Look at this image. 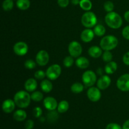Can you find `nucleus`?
<instances>
[{
    "mask_svg": "<svg viewBox=\"0 0 129 129\" xmlns=\"http://www.w3.org/2000/svg\"><path fill=\"white\" fill-rule=\"evenodd\" d=\"M31 95H30L27 91H19L15 94L13 100L17 107L21 108L28 107L31 102Z\"/></svg>",
    "mask_w": 129,
    "mask_h": 129,
    "instance_id": "obj_1",
    "label": "nucleus"
},
{
    "mask_svg": "<svg viewBox=\"0 0 129 129\" xmlns=\"http://www.w3.org/2000/svg\"><path fill=\"white\" fill-rule=\"evenodd\" d=\"M44 105L47 110L49 111L55 110L57 108V102L54 98L51 96L46 97L44 100Z\"/></svg>",
    "mask_w": 129,
    "mask_h": 129,
    "instance_id": "obj_13",
    "label": "nucleus"
},
{
    "mask_svg": "<svg viewBox=\"0 0 129 129\" xmlns=\"http://www.w3.org/2000/svg\"><path fill=\"white\" fill-rule=\"evenodd\" d=\"M71 3L73 5H79L80 0H72Z\"/></svg>",
    "mask_w": 129,
    "mask_h": 129,
    "instance_id": "obj_44",
    "label": "nucleus"
},
{
    "mask_svg": "<svg viewBox=\"0 0 129 129\" xmlns=\"http://www.w3.org/2000/svg\"><path fill=\"white\" fill-rule=\"evenodd\" d=\"M87 96L90 101L93 102H97L100 100L102 97L100 89L98 87H89L87 91Z\"/></svg>",
    "mask_w": 129,
    "mask_h": 129,
    "instance_id": "obj_9",
    "label": "nucleus"
},
{
    "mask_svg": "<svg viewBox=\"0 0 129 129\" xmlns=\"http://www.w3.org/2000/svg\"><path fill=\"white\" fill-rule=\"evenodd\" d=\"M59 6L61 8H66L69 5V0H57Z\"/></svg>",
    "mask_w": 129,
    "mask_h": 129,
    "instance_id": "obj_37",
    "label": "nucleus"
},
{
    "mask_svg": "<svg viewBox=\"0 0 129 129\" xmlns=\"http://www.w3.org/2000/svg\"><path fill=\"white\" fill-rule=\"evenodd\" d=\"M46 76V73L42 70H39L36 71L34 74V77L35 79H39V80H43Z\"/></svg>",
    "mask_w": 129,
    "mask_h": 129,
    "instance_id": "obj_34",
    "label": "nucleus"
},
{
    "mask_svg": "<svg viewBox=\"0 0 129 129\" xmlns=\"http://www.w3.org/2000/svg\"><path fill=\"white\" fill-rule=\"evenodd\" d=\"M94 35L95 34H94L93 30L89 28L85 29L81 34V39L84 42H89L92 41L93 39H94Z\"/></svg>",
    "mask_w": 129,
    "mask_h": 129,
    "instance_id": "obj_14",
    "label": "nucleus"
},
{
    "mask_svg": "<svg viewBox=\"0 0 129 129\" xmlns=\"http://www.w3.org/2000/svg\"><path fill=\"white\" fill-rule=\"evenodd\" d=\"M96 73L98 74V75H102V74H103V69H102V68H98V69H97V71H96Z\"/></svg>",
    "mask_w": 129,
    "mask_h": 129,
    "instance_id": "obj_43",
    "label": "nucleus"
},
{
    "mask_svg": "<svg viewBox=\"0 0 129 129\" xmlns=\"http://www.w3.org/2000/svg\"><path fill=\"white\" fill-rule=\"evenodd\" d=\"M68 51L71 56L73 57H79L82 54L83 48L81 45L77 41H73L68 46Z\"/></svg>",
    "mask_w": 129,
    "mask_h": 129,
    "instance_id": "obj_7",
    "label": "nucleus"
},
{
    "mask_svg": "<svg viewBox=\"0 0 129 129\" xmlns=\"http://www.w3.org/2000/svg\"><path fill=\"white\" fill-rule=\"evenodd\" d=\"M49 61V55L44 50H40L36 55V62L40 66H45Z\"/></svg>",
    "mask_w": 129,
    "mask_h": 129,
    "instance_id": "obj_11",
    "label": "nucleus"
},
{
    "mask_svg": "<svg viewBox=\"0 0 129 129\" xmlns=\"http://www.w3.org/2000/svg\"><path fill=\"white\" fill-rule=\"evenodd\" d=\"M81 23L84 27L90 28L93 27L97 23V17L92 11H87L84 13L81 17Z\"/></svg>",
    "mask_w": 129,
    "mask_h": 129,
    "instance_id": "obj_4",
    "label": "nucleus"
},
{
    "mask_svg": "<svg viewBox=\"0 0 129 129\" xmlns=\"http://www.w3.org/2000/svg\"><path fill=\"white\" fill-rule=\"evenodd\" d=\"M118 40L114 35H106L100 41V47L104 50H112L117 47Z\"/></svg>",
    "mask_w": 129,
    "mask_h": 129,
    "instance_id": "obj_3",
    "label": "nucleus"
},
{
    "mask_svg": "<svg viewBox=\"0 0 129 129\" xmlns=\"http://www.w3.org/2000/svg\"><path fill=\"white\" fill-rule=\"evenodd\" d=\"M124 18L127 22L129 23V11H127L124 14Z\"/></svg>",
    "mask_w": 129,
    "mask_h": 129,
    "instance_id": "obj_42",
    "label": "nucleus"
},
{
    "mask_svg": "<svg viewBox=\"0 0 129 129\" xmlns=\"http://www.w3.org/2000/svg\"><path fill=\"white\" fill-rule=\"evenodd\" d=\"M117 86L122 91H129V74H123L118 78Z\"/></svg>",
    "mask_w": 129,
    "mask_h": 129,
    "instance_id": "obj_8",
    "label": "nucleus"
},
{
    "mask_svg": "<svg viewBox=\"0 0 129 129\" xmlns=\"http://www.w3.org/2000/svg\"><path fill=\"white\" fill-rule=\"evenodd\" d=\"M40 88L45 93H49L52 90V83L49 79H43L40 83Z\"/></svg>",
    "mask_w": 129,
    "mask_h": 129,
    "instance_id": "obj_19",
    "label": "nucleus"
},
{
    "mask_svg": "<svg viewBox=\"0 0 129 129\" xmlns=\"http://www.w3.org/2000/svg\"><path fill=\"white\" fill-rule=\"evenodd\" d=\"M42 114V110L40 107H37L34 108L33 110V115L36 118H39L41 117Z\"/></svg>",
    "mask_w": 129,
    "mask_h": 129,
    "instance_id": "obj_35",
    "label": "nucleus"
},
{
    "mask_svg": "<svg viewBox=\"0 0 129 129\" xmlns=\"http://www.w3.org/2000/svg\"><path fill=\"white\" fill-rule=\"evenodd\" d=\"M15 101L11 99H7L3 102L2 104V109L6 113H10L12 112L15 108Z\"/></svg>",
    "mask_w": 129,
    "mask_h": 129,
    "instance_id": "obj_15",
    "label": "nucleus"
},
{
    "mask_svg": "<svg viewBox=\"0 0 129 129\" xmlns=\"http://www.w3.org/2000/svg\"><path fill=\"white\" fill-rule=\"evenodd\" d=\"M102 59L104 62H109L112 61L113 59V55L110 50H105V52L102 54Z\"/></svg>",
    "mask_w": 129,
    "mask_h": 129,
    "instance_id": "obj_31",
    "label": "nucleus"
},
{
    "mask_svg": "<svg viewBox=\"0 0 129 129\" xmlns=\"http://www.w3.org/2000/svg\"><path fill=\"white\" fill-rule=\"evenodd\" d=\"M118 66L117 64L114 61H110L107 62L105 67V71L107 74H112L117 71Z\"/></svg>",
    "mask_w": 129,
    "mask_h": 129,
    "instance_id": "obj_20",
    "label": "nucleus"
},
{
    "mask_svg": "<svg viewBox=\"0 0 129 129\" xmlns=\"http://www.w3.org/2000/svg\"><path fill=\"white\" fill-rule=\"evenodd\" d=\"M14 6L13 0H5L3 2L2 7L5 11H11Z\"/></svg>",
    "mask_w": 129,
    "mask_h": 129,
    "instance_id": "obj_27",
    "label": "nucleus"
},
{
    "mask_svg": "<svg viewBox=\"0 0 129 129\" xmlns=\"http://www.w3.org/2000/svg\"><path fill=\"white\" fill-rule=\"evenodd\" d=\"M16 6L21 10H26L30 8V0H17Z\"/></svg>",
    "mask_w": 129,
    "mask_h": 129,
    "instance_id": "obj_22",
    "label": "nucleus"
},
{
    "mask_svg": "<svg viewBox=\"0 0 129 129\" xmlns=\"http://www.w3.org/2000/svg\"><path fill=\"white\" fill-rule=\"evenodd\" d=\"M122 36L127 40H129V25L125 26L122 30Z\"/></svg>",
    "mask_w": 129,
    "mask_h": 129,
    "instance_id": "obj_36",
    "label": "nucleus"
},
{
    "mask_svg": "<svg viewBox=\"0 0 129 129\" xmlns=\"http://www.w3.org/2000/svg\"><path fill=\"white\" fill-rule=\"evenodd\" d=\"M26 129H32L34 127V122L32 120H28L26 122L25 125Z\"/></svg>",
    "mask_w": 129,
    "mask_h": 129,
    "instance_id": "obj_39",
    "label": "nucleus"
},
{
    "mask_svg": "<svg viewBox=\"0 0 129 129\" xmlns=\"http://www.w3.org/2000/svg\"><path fill=\"white\" fill-rule=\"evenodd\" d=\"M105 20L107 25L113 29H118L120 28L123 23L120 15L114 11L108 13L105 17Z\"/></svg>",
    "mask_w": 129,
    "mask_h": 129,
    "instance_id": "obj_2",
    "label": "nucleus"
},
{
    "mask_svg": "<svg viewBox=\"0 0 129 129\" xmlns=\"http://www.w3.org/2000/svg\"><path fill=\"white\" fill-rule=\"evenodd\" d=\"M69 104L67 101L62 100L58 104L57 111L59 113H64L69 110Z\"/></svg>",
    "mask_w": 129,
    "mask_h": 129,
    "instance_id": "obj_23",
    "label": "nucleus"
},
{
    "mask_svg": "<svg viewBox=\"0 0 129 129\" xmlns=\"http://www.w3.org/2000/svg\"><path fill=\"white\" fill-rule=\"evenodd\" d=\"M122 129H129V120H127V121L124 122L122 127Z\"/></svg>",
    "mask_w": 129,
    "mask_h": 129,
    "instance_id": "obj_41",
    "label": "nucleus"
},
{
    "mask_svg": "<svg viewBox=\"0 0 129 129\" xmlns=\"http://www.w3.org/2000/svg\"><path fill=\"white\" fill-rule=\"evenodd\" d=\"M43 98H44V95L41 92L39 91H34L31 94V99L34 102H40L41 100H42Z\"/></svg>",
    "mask_w": 129,
    "mask_h": 129,
    "instance_id": "obj_28",
    "label": "nucleus"
},
{
    "mask_svg": "<svg viewBox=\"0 0 129 129\" xmlns=\"http://www.w3.org/2000/svg\"><path fill=\"white\" fill-rule=\"evenodd\" d=\"M88 54L93 58H99L102 55V49L98 46H92L88 49Z\"/></svg>",
    "mask_w": 129,
    "mask_h": 129,
    "instance_id": "obj_18",
    "label": "nucleus"
},
{
    "mask_svg": "<svg viewBox=\"0 0 129 129\" xmlns=\"http://www.w3.org/2000/svg\"><path fill=\"white\" fill-rule=\"evenodd\" d=\"M36 63L32 59H28L24 63V66L28 69H33L36 67Z\"/></svg>",
    "mask_w": 129,
    "mask_h": 129,
    "instance_id": "obj_32",
    "label": "nucleus"
},
{
    "mask_svg": "<svg viewBox=\"0 0 129 129\" xmlns=\"http://www.w3.org/2000/svg\"><path fill=\"white\" fill-rule=\"evenodd\" d=\"M111 79L108 75H102L97 81V87L100 90H105L110 86Z\"/></svg>",
    "mask_w": 129,
    "mask_h": 129,
    "instance_id": "obj_12",
    "label": "nucleus"
},
{
    "mask_svg": "<svg viewBox=\"0 0 129 129\" xmlns=\"http://www.w3.org/2000/svg\"><path fill=\"white\" fill-rule=\"evenodd\" d=\"M123 62L125 65L129 66V51L126 52L123 56Z\"/></svg>",
    "mask_w": 129,
    "mask_h": 129,
    "instance_id": "obj_40",
    "label": "nucleus"
},
{
    "mask_svg": "<svg viewBox=\"0 0 129 129\" xmlns=\"http://www.w3.org/2000/svg\"><path fill=\"white\" fill-rule=\"evenodd\" d=\"M26 113L23 110H18L15 111L13 113V118L16 121L21 122L26 119Z\"/></svg>",
    "mask_w": 129,
    "mask_h": 129,
    "instance_id": "obj_21",
    "label": "nucleus"
},
{
    "mask_svg": "<svg viewBox=\"0 0 129 129\" xmlns=\"http://www.w3.org/2000/svg\"><path fill=\"white\" fill-rule=\"evenodd\" d=\"M58 117H59V115H58L57 112L54 110H52L48 113L47 120L49 122H54L58 119Z\"/></svg>",
    "mask_w": 129,
    "mask_h": 129,
    "instance_id": "obj_29",
    "label": "nucleus"
},
{
    "mask_svg": "<svg viewBox=\"0 0 129 129\" xmlns=\"http://www.w3.org/2000/svg\"><path fill=\"white\" fill-rule=\"evenodd\" d=\"M104 9L107 12H112L114 9V5L110 1H106L104 3Z\"/></svg>",
    "mask_w": 129,
    "mask_h": 129,
    "instance_id": "obj_33",
    "label": "nucleus"
},
{
    "mask_svg": "<svg viewBox=\"0 0 129 129\" xmlns=\"http://www.w3.org/2000/svg\"><path fill=\"white\" fill-rule=\"evenodd\" d=\"M24 86L28 92H34L37 88V82L34 78H29L25 81Z\"/></svg>",
    "mask_w": 129,
    "mask_h": 129,
    "instance_id": "obj_16",
    "label": "nucleus"
},
{
    "mask_svg": "<svg viewBox=\"0 0 129 129\" xmlns=\"http://www.w3.org/2000/svg\"><path fill=\"white\" fill-rule=\"evenodd\" d=\"M61 72V68L59 64H52L47 69L46 76L50 80H55L60 76Z\"/></svg>",
    "mask_w": 129,
    "mask_h": 129,
    "instance_id": "obj_6",
    "label": "nucleus"
},
{
    "mask_svg": "<svg viewBox=\"0 0 129 129\" xmlns=\"http://www.w3.org/2000/svg\"><path fill=\"white\" fill-rule=\"evenodd\" d=\"M73 57L72 56H67L64 58V60H63V64L66 68H70L74 64V60L73 59Z\"/></svg>",
    "mask_w": 129,
    "mask_h": 129,
    "instance_id": "obj_30",
    "label": "nucleus"
},
{
    "mask_svg": "<svg viewBox=\"0 0 129 129\" xmlns=\"http://www.w3.org/2000/svg\"><path fill=\"white\" fill-rule=\"evenodd\" d=\"M79 6L84 11H89L92 8V3L90 0H80Z\"/></svg>",
    "mask_w": 129,
    "mask_h": 129,
    "instance_id": "obj_26",
    "label": "nucleus"
},
{
    "mask_svg": "<svg viewBox=\"0 0 129 129\" xmlns=\"http://www.w3.org/2000/svg\"><path fill=\"white\" fill-rule=\"evenodd\" d=\"M106 129H122L120 125L115 123H111L107 125Z\"/></svg>",
    "mask_w": 129,
    "mask_h": 129,
    "instance_id": "obj_38",
    "label": "nucleus"
},
{
    "mask_svg": "<svg viewBox=\"0 0 129 129\" xmlns=\"http://www.w3.org/2000/svg\"><path fill=\"white\" fill-rule=\"evenodd\" d=\"M76 65L80 69H86L89 66V61L84 57H79L76 60Z\"/></svg>",
    "mask_w": 129,
    "mask_h": 129,
    "instance_id": "obj_17",
    "label": "nucleus"
},
{
    "mask_svg": "<svg viewBox=\"0 0 129 129\" xmlns=\"http://www.w3.org/2000/svg\"><path fill=\"white\" fill-rule=\"evenodd\" d=\"M28 50V46L24 42H18L13 46V51L17 55L23 56L26 55Z\"/></svg>",
    "mask_w": 129,
    "mask_h": 129,
    "instance_id": "obj_10",
    "label": "nucleus"
},
{
    "mask_svg": "<svg viewBox=\"0 0 129 129\" xmlns=\"http://www.w3.org/2000/svg\"><path fill=\"white\" fill-rule=\"evenodd\" d=\"M71 90L73 93H75V94H78V93H80L83 91L84 86L81 83H75L72 84L71 87Z\"/></svg>",
    "mask_w": 129,
    "mask_h": 129,
    "instance_id": "obj_25",
    "label": "nucleus"
},
{
    "mask_svg": "<svg viewBox=\"0 0 129 129\" xmlns=\"http://www.w3.org/2000/svg\"><path fill=\"white\" fill-rule=\"evenodd\" d=\"M94 34L98 37H102L106 33V28L103 25L101 24H98L96 25L94 27Z\"/></svg>",
    "mask_w": 129,
    "mask_h": 129,
    "instance_id": "obj_24",
    "label": "nucleus"
},
{
    "mask_svg": "<svg viewBox=\"0 0 129 129\" xmlns=\"http://www.w3.org/2000/svg\"><path fill=\"white\" fill-rule=\"evenodd\" d=\"M82 81L86 87H91L96 82V75L93 71H86L82 75Z\"/></svg>",
    "mask_w": 129,
    "mask_h": 129,
    "instance_id": "obj_5",
    "label": "nucleus"
}]
</instances>
